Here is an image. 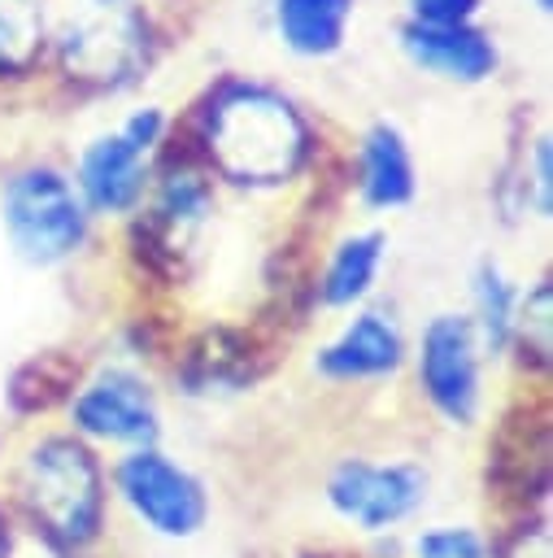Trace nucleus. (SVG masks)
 Wrapping results in <instances>:
<instances>
[{
	"label": "nucleus",
	"instance_id": "6",
	"mask_svg": "<svg viewBox=\"0 0 553 558\" xmlns=\"http://www.w3.org/2000/svg\"><path fill=\"white\" fill-rule=\"evenodd\" d=\"M118 488L126 506L161 536H192L205 527L209 514L205 484L148 445L118 462Z\"/></svg>",
	"mask_w": 553,
	"mask_h": 558
},
{
	"label": "nucleus",
	"instance_id": "5",
	"mask_svg": "<svg viewBox=\"0 0 553 558\" xmlns=\"http://www.w3.org/2000/svg\"><path fill=\"white\" fill-rule=\"evenodd\" d=\"M161 135H165V113L157 105H144L78 153L74 187L87 214H131L144 201L148 174H152L148 161Z\"/></svg>",
	"mask_w": 553,
	"mask_h": 558
},
{
	"label": "nucleus",
	"instance_id": "8",
	"mask_svg": "<svg viewBox=\"0 0 553 558\" xmlns=\"http://www.w3.org/2000/svg\"><path fill=\"white\" fill-rule=\"evenodd\" d=\"M327 497L331 506L366 527V532H383L401 519H409L422 497H427V475L409 462H361V458H348L331 471L327 480Z\"/></svg>",
	"mask_w": 553,
	"mask_h": 558
},
{
	"label": "nucleus",
	"instance_id": "20",
	"mask_svg": "<svg viewBox=\"0 0 553 558\" xmlns=\"http://www.w3.org/2000/svg\"><path fill=\"white\" fill-rule=\"evenodd\" d=\"M553 318V288L549 279H540L531 292L518 296V310H514V327H509V340H518L523 349V362L531 366H549V323Z\"/></svg>",
	"mask_w": 553,
	"mask_h": 558
},
{
	"label": "nucleus",
	"instance_id": "19",
	"mask_svg": "<svg viewBox=\"0 0 553 558\" xmlns=\"http://www.w3.org/2000/svg\"><path fill=\"white\" fill-rule=\"evenodd\" d=\"M514 310H518V292L505 279V270L496 262H479L475 270V336L488 349H505L509 344V327H514Z\"/></svg>",
	"mask_w": 553,
	"mask_h": 558
},
{
	"label": "nucleus",
	"instance_id": "18",
	"mask_svg": "<svg viewBox=\"0 0 553 558\" xmlns=\"http://www.w3.org/2000/svg\"><path fill=\"white\" fill-rule=\"evenodd\" d=\"M48 39L44 0H0V78L26 74Z\"/></svg>",
	"mask_w": 553,
	"mask_h": 558
},
{
	"label": "nucleus",
	"instance_id": "14",
	"mask_svg": "<svg viewBox=\"0 0 553 558\" xmlns=\"http://www.w3.org/2000/svg\"><path fill=\"white\" fill-rule=\"evenodd\" d=\"M357 187L370 209H396L414 201V157L392 122H374L357 148Z\"/></svg>",
	"mask_w": 553,
	"mask_h": 558
},
{
	"label": "nucleus",
	"instance_id": "16",
	"mask_svg": "<svg viewBox=\"0 0 553 558\" xmlns=\"http://www.w3.org/2000/svg\"><path fill=\"white\" fill-rule=\"evenodd\" d=\"M379 266H383V235H379V231L344 235V240L331 248L327 270H322V279H318L322 305H353V301H361V296L374 288Z\"/></svg>",
	"mask_w": 553,
	"mask_h": 558
},
{
	"label": "nucleus",
	"instance_id": "1",
	"mask_svg": "<svg viewBox=\"0 0 553 558\" xmlns=\"http://www.w3.org/2000/svg\"><path fill=\"white\" fill-rule=\"evenodd\" d=\"M205 153L213 170L244 187L287 183L305 153L309 126L296 105L266 83H226L205 109Z\"/></svg>",
	"mask_w": 553,
	"mask_h": 558
},
{
	"label": "nucleus",
	"instance_id": "10",
	"mask_svg": "<svg viewBox=\"0 0 553 558\" xmlns=\"http://www.w3.org/2000/svg\"><path fill=\"white\" fill-rule=\"evenodd\" d=\"M74 427L113 445H148L157 436V401L139 375L109 366L74 392Z\"/></svg>",
	"mask_w": 553,
	"mask_h": 558
},
{
	"label": "nucleus",
	"instance_id": "2",
	"mask_svg": "<svg viewBox=\"0 0 553 558\" xmlns=\"http://www.w3.org/2000/svg\"><path fill=\"white\" fill-rule=\"evenodd\" d=\"M152 52L148 13L139 0H70L57 26V61L65 78L118 92L131 87Z\"/></svg>",
	"mask_w": 553,
	"mask_h": 558
},
{
	"label": "nucleus",
	"instance_id": "23",
	"mask_svg": "<svg viewBox=\"0 0 553 558\" xmlns=\"http://www.w3.org/2000/svg\"><path fill=\"white\" fill-rule=\"evenodd\" d=\"M0 558H9V532L0 527Z\"/></svg>",
	"mask_w": 553,
	"mask_h": 558
},
{
	"label": "nucleus",
	"instance_id": "9",
	"mask_svg": "<svg viewBox=\"0 0 553 558\" xmlns=\"http://www.w3.org/2000/svg\"><path fill=\"white\" fill-rule=\"evenodd\" d=\"M488 484L518 506H527L549 488V405L544 401H518L501 418L488 445Z\"/></svg>",
	"mask_w": 553,
	"mask_h": 558
},
{
	"label": "nucleus",
	"instance_id": "12",
	"mask_svg": "<svg viewBox=\"0 0 553 558\" xmlns=\"http://www.w3.org/2000/svg\"><path fill=\"white\" fill-rule=\"evenodd\" d=\"M270 371L266 340L235 331V327H209L196 336L183 353V384L187 392H235L248 388Z\"/></svg>",
	"mask_w": 553,
	"mask_h": 558
},
{
	"label": "nucleus",
	"instance_id": "17",
	"mask_svg": "<svg viewBox=\"0 0 553 558\" xmlns=\"http://www.w3.org/2000/svg\"><path fill=\"white\" fill-rule=\"evenodd\" d=\"M78 388V357L70 353H39L30 362H22L4 388L9 410L13 414H48L61 401H70Z\"/></svg>",
	"mask_w": 553,
	"mask_h": 558
},
{
	"label": "nucleus",
	"instance_id": "3",
	"mask_svg": "<svg viewBox=\"0 0 553 558\" xmlns=\"http://www.w3.org/2000/svg\"><path fill=\"white\" fill-rule=\"evenodd\" d=\"M0 227L22 262L57 266L83 244L87 205L61 170L30 166L0 187Z\"/></svg>",
	"mask_w": 553,
	"mask_h": 558
},
{
	"label": "nucleus",
	"instance_id": "22",
	"mask_svg": "<svg viewBox=\"0 0 553 558\" xmlns=\"http://www.w3.org/2000/svg\"><path fill=\"white\" fill-rule=\"evenodd\" d=\"M405 4H409V22H431V26H457L483 13V0H405Z\"/></svg>",
	"mask_w": 553,
	"mask_h": 558
},
{
	"label": "nucleus",
	"instance_id": "13",
	"mask_svg": "<svg viewBox=\"0 0 553 558\" xmlns=\"http://www.w3.org/2000/svg\"><path fill=\"white\" fill-rule=\"evenodd\" d=\"M401 357H405V340L396 318L383 310H366L318 353V371L327 379H379L392 375Z\"/></svg>",
	"mask_w": 553,
	"mask_h": 558
},
{
	"label": "nucleus",
	"instance_id": "15",
	"mask_svg": "<svg viewBox=\"0 0 553 558\" xmlns=\"http://www.w3.org/2000/svg\"><path fill=\"white\" fill-rule=\"evenodd\" d=\"M357 0H274V35L296 57H331L344 48Z\"/></svg>",
	"mask_w": 553,
	"mask_h": 558
},
{
	"label": "nucleus",
	"instance_id": "4",
	"mask_svg": "<svg viewBox=\"0 0 553 558\" xmlns=\"http://www.w3.org/2000/svg\"><path fill=\"white\" fill-rule=\"evenodd\" d=\"M22 501L35 523L61 545H87L100 532V471L74 440H44L22 466Z\"/></svg>",
	"mask_w": 553,
	"mask_h": 558
},
{
	"label": "nucleus",
	"instance_id": "21",
	"mask_svg": "<svg viewBox=\"0 0 553 558\" xmlns=\"http://www.w3.org/2000/svg\"><path fill=\"white\" fill-rule=\"evenodd\" d=\"M418 558H492L483 536L470 527H435L418 536Z\"/></svg>",
	"mask_w": 553,
	"mask_h": 558
},
{
	"label": "nucleus",
	"instance_id": "11",
	"mask_svg": "<svg viewBox=\"0 0 553 558\" xmlns=\"http://www.w3.org/2000/svg\"><path fill=\"white\" fill-rule=\"evenodd\" d=\"M401 48L422 74H435L444 83H483L496 74V61H501L492 35L479 31L475 22H457V26L405 22Z\"/></svg>",
	"mask_w": 553,
	"mask_h": 558
},
{
	"label": "nucleus",
	"instance_id": "7",
	"mask_svg": "<svg viewBox=\"0 0 553 558\" xmlns=\"http://www.w3.org/2000/svg\"><path fill=\"white\" fill-rule=\"evenodd\" d=\"M418 384L448 423H470L479 414V336L470 318L440 314L427 323L418 344Z\"/></svg>",
	"mask_w": 553,
	"mask_h": 558
}]
</instances>
